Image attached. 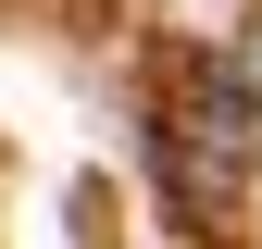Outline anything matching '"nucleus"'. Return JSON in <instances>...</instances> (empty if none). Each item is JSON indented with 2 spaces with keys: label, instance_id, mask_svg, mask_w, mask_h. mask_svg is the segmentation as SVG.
<instances>
[{
  "label": "nucleus",
  "instance_id": "obj_1",
  "mask_svg": "<svg viewBox=\"0 0 262 249\" xmlns=\"http://www.w3.org/2000/svg\"><path fill=\"white\" fill-rule=\"evenodd\" d=\"M250 150H262V87H250V62H187V100L162 112V200H175L187 225H225Z\"/></svg>",
  "mask_w": 262,
  "mask_h": 249
}]
</instances>
